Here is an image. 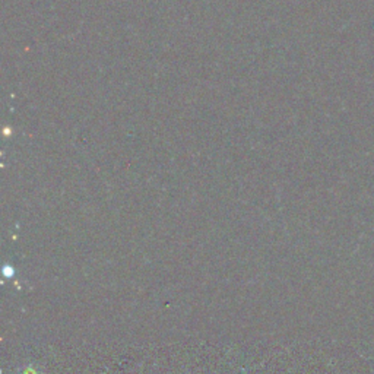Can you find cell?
<instances>
[{"label":"cell","mask_w":374,"mask_h":374,"mask_svg":"<svg viewBox=\"0 0 374 374\" xmlns=\"http://www.w3.org/2000/svg\"><path fill=\"white\" fill-rule=\"evenodd\" d=\"M3 275H5L6 278H14V268L5 266V269H3Z\"/></svg>","instance_id":"6da1fadb"}]
</instances>
